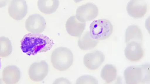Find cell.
<instances>
[{"instance_id": "1", "label": "cell", "mask_w": 150, "mask_h": 84, "mask_svg": "<svg viewBox=\"0 0 150 84\" xmlns=\"http://www.w3.org/2000/svg\"><path fill=\"white\" fill-rule=\"evenodd\" d=\"M21 43L22 52L29 56L47 52L54 44L53 40L47 36L31 33L25 35Z\"/></svg>"}, {"instance_id": "2", "label": "cell", "mask_w": 150, "mask_h": 84, "mask_svg": "<svg viewBox=\"0 0 150 84\" xmlns=\"http://www.w3.org/2000/svg\"><path fill=\"white\" fill-rule=\"evenodd\" d=\"M124 76L127 84H148L150 82V65L129 66L125 71Z\"/></svg>"}, {"instance_id": "3", "label": "cell", "mask_w": 150, "mask_h": 84, "mask_svg": "<svg viewBox=\"0 0 150 84\" xmlns=\"http://www.w3.org/2000/svg\"><path fill=\"white\" fill-rule=\"evenodd\" d=\"M53 66L60 71L67 70L73 62L74 55L71 51L66 47H60L55 49L51 57Z\"/></svg>"}, {"instance_id": "4", "label": "cell", "mask_w": 150, "mask_h": 84, "mask_svg": "<svg viewBox=\"0 0 150 84\" xmlns=\"http://www.w3.org/2000/svg\"><path fill=\"white\" fill-rule=\"evenodd\" d=\"M113 31V26L110 21L105 19L94 20L90 24V34L91 37L98 40L108 38Z\"/></svg>"}, {"instance_id": "5", "label": "cell", "mask_w": 150, "mask_h": 84, "mask_svg": "<svg viewBox=\"0 0 150 84\" xmlns=\"http://www.w3.org/2000/svg\"><path fill=\"white\" fill-rule=\"evenodd\" d=\"M98 14V6L93 3H88L77 8L75 16L79 21L86 22L95 19Z\"/></svg>"}, {"instance_id": "6", "label": "cell", "mask_w": 150, "mask_h": 84, "mask_svg": "<svg viewBox=\"0 0 150 84\" xmlns=\"http://www.w3.org/2000/svg\"><path fill=\"white\" fill-rule=\"evenodd\" d=\"M8 12L11 18L17 20H22L28 12V6L25 0H11Z\"/></svg>"}, {"instance_id": "7", "label": "cell", "mask_w": 150, "mask_h": 84, "mask_svg": "<svg viewBox=\"0 0 150 84\" xmlns=\"http://www.w3.org/2000/svg\"><path fill=\"white\" fill-rule=\"evenodd\" d=\"M46 26V21L39 14L30 15L26 20L25 27L26 30L32 33L40 34L45 31Z\"/></svg>"}, {"instance_id": "8", "label": "cell", "mask_w": 150, "mask_h": 84, "mask_svg": "<svg viewBox=\"0 0 150 84\" xmlns=\"http://www.w3.org/2000/svg\"><path fill=\"white\" fill-rule=\"evenodd\" d=\"M49 72V66L45 61L33 63L30 66L28 74L30 79L35 82L43 80L47 76Z\"/></svg>"}, {"instance_id": "9", "label": "cell", "mask_w": 150, "mask_h": 84, "mask_svg": "<svg viewBox=\"0 0 150 84\" xmlns=\"http://www.w3.org/2000/svg\"><path fill=\"white\" fill-rule=\"evenodd\" d=\"M126 10L131 17L141 18L147 12V5L144 0H130L127 5Z\"/></svg>"}, {"instance_id": "10", "label": "cell", "mask_w": 150, "mask_h": 84, "mask_svg": "<svg viewBox=\"0 0 150 84\" xmlns=\"http://www.w3.org/2000/svg\"><path fill=\"white\" fill-rule=\"evenodd\" d=\"M105 57L101 51L96 50L86 54L83 58V63L90 70H95L98 69L105 60Z\"/></svg>"}, {"instance_id": "11", "label": "cell", "mask_w": 150, "mask_h": 84, "mask_svg": "<svg viewBox=\"0 0 150 84\" xmlns=\"http://www.w3.org/2000/svg\"><path fill=\"white\" fill-rule=\"evenodd\" d=\"M86 23L79 21L75 16L70 17L66 24V30L68 34L72 36L80 37L85 30Z\"/></svg>"}, {"instance_id": "12", "label": "cell", "mask_w": 150, "mask_h": 84, "mask_svg": "<svg viewBox=\"0 0 150 84\" xmlns=\"http://www.w3.org/2000/svg\"><path fill=\"white\" fill-rule=\"evenodd\" d=\"M141 45L135 42H132L127 44L125 49L126 57L129 61L138 62L144 57V51Z\"/></svg>"}, {"instance_id": "13", "label": "cell", "mask_w": 150, "mask_h": 84, "mask_svg": "<svg viewBox=\"0 0 150 84\" xmlns=\"http://www.w3.org/2000/svg\"><path fill=\"white\" fill-rule=\"evenodd\" d=\"M2 76L3 80L6 84H16L20 79L21 72L16 65H8L3 70Z\"/></svg>"}, {"instance_id": "14", "label": "cell", "mask_w": 150, "mask_h": 84, "mask_svg": "<svg viewBox=\"0 0 150 84\" xmlns=\"http://www.w3.org/2000/svg\"><path fill=\"white\" fill-rule=\"evenodd\" d=\"M143 40L142 32L138 26L132 25L128 27L125 33V41L127 45L135 42L142 45Z\"/></svg>"}, {"instance_id": "15", "label": "cell", "mask_w": 150, "mask_h": 84, "mask_svg": "<svg viewBox=\"0 0 150 84\" xmlns=\"http://www.w3.org/2000/svg\"><path fill=\"white\" fill-rule=\"evenodd\" d=\"M59 0H38V6L42 13L47 15L54 13L58 9Z\"/></svg>"}, {"instance_id": "16", "label": "cell", "mask_w": 150, "mask_h": 84, "mask_svg": "<svg viewBox=\"0 0 150 84\" xmlns=\"http://www.w3.org/2000/svg\"><path fill=\"white\" fill-rule=\"evenodd\" d=\"M99 43V41L92 38L89 32H86L81 36L78 41V46L81 49L89 50L96 47Z\"/></svg>"}, {"instance_id": "17", "label": "cell", "mask_w": 150, "mask_h": 84, "mask_svg": "<svg viewBox=\"0 0 150 84\" xmlns=\"http://www.w3.org/2000/svg\"><path fill=\"white\" fill-rule=\"evenodd\" d=\"M117 74L116 67L112 64H107L102 70L100 76L106 83H109L116 80Z\"/></svg>"}, {"instance_id": "18", "label": "cell", "mask_w": 150, "mask_h": 84, "mask_svg": "<svg viewBox=\"0 0 150 84\" xmlns=\"http://www.w3.org/2000/svg\"><path fill=\"white\" fill-rule=\"evenodd\" d=\"M12 52V46L10 39L4 36L0 37V57L8 56Z\"/></svg>"}, {"instance_id": "19", "label": "cell", "mask_w": 150, "mask_h": 84, "mask_svg": "<svg viewBox=\"0 0 150 84\" xmlns=\"http://www.w3.org/2000/svg\"><path fill=\"white\" fill-rule=\"evenodd\" d=\"M76 84H98V80L93 77L89 75H85L79 78Z\"/></svg>"}, {"instance_id": "20", "label": "cell", "mask_w": 150, "mask_h": 84, "mask_svg": "<svg viewBox=\"0 0 150 84\" xmlns=\"http://www.w3.org/2000/svg\"><path fill=\"white\" fill-rule=\"evenodd\" d=\"M54 83H70V81L66 78H61L58 79L54 82Z\"/></svg>"}, {"instance_id": "21", "label": "cell", "mask_w": 150, "mask_h": 84, "mask_svg": "<svg viewBox=\"0 0 150 84\" xmlns=\"http://www.w3.org/2000/svg\"><path fill=\"white\" fill-rule=\"evenodd\" d=\"M9 1V0H0V8L6 6Z\"/></svg>"}, {"instance_id": "22", "label": "cell", "mask_w": 150, "mask_h": 84, "mask_svg": "<svg viewBox=\"0 0 150 84\" xmlns=\"http://www.w3.org/2000/svg\"><path fill=\"white\" fill-rule=\"evenodd\" d=\"M74 1L75 2V3H77L79 2L83 1L84 0H74Z\"/></svg>"}, {"instance_id": "23", "label": "cell", "mask_w": 150, "mask_h": 84, "mask_svg": "<svg viewBox=\"0 0 150 84\" xmlns=\"http://www.w3.org/2000/svg\"><path fill=\"white\" fill-rule=\"evenodd\" d=\"M1 68V58L0 57V70Z\"/></svg>"}]
</instances>
